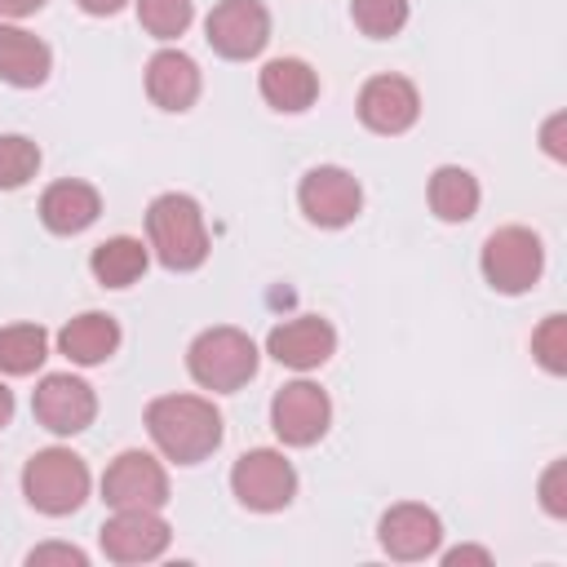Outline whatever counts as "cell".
<instances>
[{"mask_svg": "<svg viewBox=\"0 0 567 567\" xmlns=\"http://www.w3.org/2000/svg\"><path fill=\"white\" fill-rule=\"evenodd\" d=\"M350 18H354V27L363 35L390 40L408 22V0H350Z\"/></svg>", "mask_w": 567, "mask_h": 567, "instance_id": "cell-24", "label": "cell"}, {"mask_svg": "<svg viewBox=\"0 0 567 567\" xmlns=\"http://www.w3.org/2000/svg\"><path fill=\"white\" fill-rule=\"evenodd\" d=\"M266 350H270V359H279L284 368L310 372V368H319V363L332 359V350H337V332H332L328 319H319V315H301V319H288V323L270 328Z\"/></svg>", "mask_w": 567, "mask_h": 567, "instance_id": "cell-14", "label": "cell"}, {"mask_svg": "<svg viewBox=\"0 0 567 567\" xmlns=\"http://www.w3.org/2000/svg\"><path fill=\"white\" fill-rule=\"evenodd\" d=\"M416 115H421V97L416 84L403 75H372L359 93V120L372 133H403L416 124Z\"/></svg>", "mask_w": 567, "mask_h": 567, "instance_id": "cell-13", "label": "cell"}, {"mask_svg": "<svg viewBox=\"0 0 567 567\" xmlns=\"http://www.w3.org/2000/svg\"><path fill=\"white\" fill-rule=\"evenodd\" d=\"M49 44L35 40L31 31L22 27H9L0 22V80L4 84H18V89H35L49 80Z\"/></svg>", "mask_w": 567, "mask_h": 567, "instance_id": "cell-18", "label": "cell"}, {"mask_svg": "<svg viewBox=\"0 0 567 567\" xmlns=\"http://www.w3.org/2000/svg\"><path fill=\"white\" fill-rule=\"evenodd\" d=\"M563 124H567L563 115H554V120L545 124V151H549L554 159H563V155H567V146H563Z\"/></svg>", "mask_w": 567, "mask_h": 567, "instance_id": "cell-31", "label": "cell"}, {"mask_svg": "<svg viewBox=\"0 0 567 567\" xmlns=\"http://www.w3.org/2000/svg\"><path fill=\"white\" fill-rule=\"evenodd\" d=\"M146 235H151V248L155 257L168 266V270H195L204 266L208 257V230H204V213L190 195H159L151 208H146Z\"/></svg>", "mask_w": 567, "mask_h": 567, "instance_id": "cell-2", "label": "cell"}, {"mask_svg": "<svg viewBox=\"0 0 567 567\" xmlns=\"http://www.w3.org/2000/svg\"><path fill=\"white\" fill-rule=\"evenodd\" d=\"M328 421H332V403L315 381H292L270 399V425L292 447H310L315 439H323Z\"/></svg>", "mask_w": 567, "mask_h": 567, "instance_id": "cell-9", "label": "cell"}, {"mask_svg": "<svg viewBox=\"0 0 567 567\" xmlns=\"http://www.w3.org/2000/svg\"><path fill=\"white\" fill-rule=\"evenodd\" d=\"M195 4L190 0H137V22L155 35V40H173L190 27Z\"/></svg>", "mask_w": 567, "mask_h": 567, "instance_id": "cell-26", "label": "cell"}, {"mask_svg": "<svg viewBox=\"0 0 567 567\" xmlns=\"http://www.w3.org/2000/svg\"><path fill=\"white\" fill-rule=\"evenodd\" d=\"M27 563H31V567H40V563H71V567H84V554H80L75 545H40V549L27 554Z\"/></svg>", "mask_w": 567, "mask_h": 567, "instance_id": "cell-29", "label": "cell"}, {"mask_svg": "<svg viewBox=\"0 0 567 567\" xmlns=\"http://www.w3.org/2000/svg\"><path fill=\"white\" fill-rule=\"evenodd\" d=\"M49 354V337L40 323H9L0 328V372L9 377H27L44 363Z\"/></svg>", "mask_w": 567, "mask_h": 567, "instance_id": "cell-23", "label": "cell"}, {"mask_svg": "<svg viewBox=\"0 0 567 567\" xmlns=\"http://www.w3.org/2000/svg\"><path fill=\"white\" fill-rule=\"evenodd\" d=\"M97 213H102V199L89 182H53L40 195V221L53 235H80L97 221Z\"/></svg>", "mask_w": 567, "mask_h": 567, "instance_id": "cell-17", "label": "cell"}, {"mask_svg": "<svg viewBox=\"0 0 567 567\" xmlns=\"http://www.w3.org/2000/svg\"><path fill=\"white\" fill-rule=\"evenodd\" d=\"M146 430H151L155 447L177 465H195V461L213 456L217 443H221V416L199 394H164V399H155L146 408Z\"/></svg>", "mask_w": 567, "mask_h": 567, "instance_id": "cell-1", "label": "cell"}, {"mask_svg": "<svg viewBox=\"0 0 567 567\" xmlns=\"http://www.w3.org/2000/svg\"><path fill=\"white\" fill-rule=\"evenodd\" d=\"M168 523L155 509H115L102 523V554L111 563H151L168 549Z\"/></svg>", "mask_w": 567, "mask_h": 567, "instance_id": "cell-12", "label": "cell"}, {"mask_svg": "<svg viewBox=\"0 0 567 567\" xmlns=\"http://www.w3.org/2000/svg\"><path fill=\"white\" fill-rule=\"evenodd\" d=\"M377 532H381V549H385L390 558H403V563L430 558V554L439 549V540H443V523H439V514L425 509V505H412V501L385 509Z\"/></svg>", "mask_w": 567, "mask_h": 567, "instance_id": "cell-15", "label": "cell"}, {"mask_svg": "<svg viewBox=\"0 0 567 567\" xmlns=\"http://www.w3.org/2000/svg\"><path fill=\"white\" fill-rule=\"evenodd\" d=\"M545 266V248L527 226H501L487 235L483 244V279L496 292H527L540 279Z\"/></svg>", "mask_w": 567, "mask_h": 567, "instance_id": "cell-5", "label": "cell"}, {"mask_svg": "<svg viewBox=\"0 0 567 567\" xmlns=\"http://www.w3.org/2000/svg\"><path fill=\"white\" fill-rule=\"evenodd\" d=\"M540 505H545L554 518L567 514V465H563V461H554V465L545 470V478H540Z\"/></svg>", "mask_w": 567, "mask_h": 567, "instance_id": "cell-28", "label": "cell"}, {"mask_svg": "<svg viewBox=\"0 0 567 567\" xmlns=\"http://www.w3.org/2000/svg\"><path fill=\"white\" fill-rule=\"evenodd\" d=\"M115 346H120V323H115L111 315H102V310H84V315H75V319L58 332V350H62L71 363H84V368L111 359Z\"/></svg>", "mask_w": 567, "mask_h": 567, "instance_id": "cell-19", "label": "cell"}, {"mask_svg": "<svg viewBox=\"0 0 567 567\" xmlns=\"http://www.w3.org/2000/svg\"><path fill=\"white\" fill-rule=\"evenodd\" d=\"M9 416H13V394H9V385L0 381V430L9 425Z\"/></svg>", "mask_w": 567, "mask_h": 567, "instance_id": "cell-34", "label": "cell"}, {"mask_svg": "<svg viewBox=\"0 0 567 567\" xmlns=\"http://www.w3.org/2000/svg\"><path fill=\"white\" fill-rule=\"evenodd\" d=\"M230 487H235L239 505H248V509H257V514H275V509H284V505L292 501V492H297V470H292L279 452L257 447V452H244V456L235 461Z\"/></svg>", "mask_w": 567, "mask_h": 567, "instance_id": "cell-6", "label": "cell"}, {"mask_svg": "<svg viewBox=\"0 0 567 567\" xmlns=\"http://www.w3.org/2000/svg\"><path fill=\"white\" fill-rule=\"evenodd\" d=\"M261 97L275 111H306L319 97V75L301 58H275L261 66Z\"/></svg>", "mask_w": 567, "mask_h": 567, "instance_id": "cell-20", "label": "cell"}, {"mask_svg": "<svg viewBox=\"0 0 567 567\" xmlns=\"http://www.w3.org/2000/svg\"><path fill=\"white\" fill-rule=\"evenodd\" d=\"M89 266H93L97 284H106V288H128V284H137L142 270H146V248H142V239L115 235V239H106V244L93 248V261H89Z\"/></svg>", "mask_w": 567, "mask_h": 567, "instance_id": "cell-22", "label": "cell"}, {"mask_svg": "<svg viewBox=\"0 0 567 567\" xmlns=\"http://www.w3.org/2000/svg\"><path fill=\"white\" fill-rule=\"evenodd\" d=\"M186 363H190V377L204 390L230 394V390H239V385H248L257 377V346L239 328H208V332H199L190 341Z\"/></svg>", "mask_w": 567, "mask_h": 567, "instance_id": "cell-3", "label": "cell"}, {"mask_svg": "<svg viewBox=\"0 0 567 567\" xmlns=\"http://www.w3.org/2000/svg\"><path fill=\"white\" fill-rule=\"evenodd\" d=\"M22 492L40 514H71L89 496V465L66 447H44L22 470Z\"/></svg>", "mask_w": 567, "mask_h": 567, "instance_id": "cell-4", "label": "cell"}, {"mask_svg": "<svg viewBox=\"0 0 567 567\" xmlns=\"http://www.w3.org/2000/svg\"><path fill=\"white\" fill-rule=\"evenodd\" d=\"M40 168V146L22 133H4L0 137V190H18L35 177Z\"/></svg>", "mask_w": 567, "mask_h": 567, "instance_id": "cell-25", "label": "cell"}, {"mask_svg": "<svg viewBox=\"0 0 567 567\" xmlns=\"http://www.w3.org/2000/svg\"><path fill=\"white\" fill-rule=\"evenodd\" d=\"M35 9H44V0H0V18H27Z\"/></svg>", "mask_w": 567, "mask_h": 567, "instance_id": "cell-32", "label": "cell"}, {"mask_svg": "<svg viewBox=\"0 0 567 567\" xmlns=\"http://www.w3.org/2000/svg\"><path fill=\"white\" fill-rule=\"evenodd\" d=\"M102 501L111 509H159L168 501V474L151 452H120L102 474Z\"/></svg>", "mask_w": 567, "mask_h": 567, "instance_id": "cell-7", "label": "cell"}, {"mask_svg": "<svg viewBox=\"0 0 567 567\" xmlns=\"http://www.w3.org/2000/svg\"><path fill=\"white\" fill-rule=\"evenodd\" d=\"M430 208H434L439 221H470L474 208H478V182H474V173H465L456 164H443L430 177Z\"/></svg>", "mask_w": 567, "mask_h": 567, "instance_id": "cell-21", "label": "cell"}, {"mask_svg": "<svg viewBox=\"0 0 567 567\" xmlns=\"http://www.w3.org/2000/svg\"><path fill=\"white\" fill-rule=\"evenodd\" d=\"M532 350L540 359L545 372H567V319L549 315L536 332H532Z\"/></svg>", "mask_w": 567, "mask_h": 567, "instance_id": "cell-27", "label": "cell"}, {"mask_svg": "<svg viewBox=\"0 0 567 567\" xmlns=\"http://www.w3.org/2000/svg\"><path fill=\"white\" fill-rule=\"evenodd\" d=\"M297 199H301V213H306L315 226L337 230V226H350V221L359 217L363 190H359V182H354L346 168L319 164V168H310V173L301 177Z\"/></svg>", "mask_w": 567, "mask_h": 567, "instance_id": "cell-8", "label": "cell"}, {"mask_svg": "<svg viewBox=\"0 0 567 567\" xmlns=\"http://www.w3.org/2000/svg\"><path fill=\"white\" fill-rule=\"evenodd\" d=\"M31 412H35V421H40L44 430H53V434H80V430H89V421H93V412H97V399H93V390H89L80 377L53 372V377H44V381L35 385Z\"/></svg>", "mask_w": 567, "mask_h": 567, "instance_id": "cell-10", "label": "cell"}, {"mask_svg": "<svg viewBox=\"0 0 567 567\" xmlns=\"http://www.w3.org/2000/svg\"><path fill=\"white\" fill-rule=\"evenodd\" d=\"M443 563H447V567H456V563H478V567H487L492 554H487V549H474V545H461V549H447Z\"/></svg>", "mask_w": 567, "mask_h": 567, "instance_id": "cell-30", "label": "cell"}, {"mask_svg": "<svg viewBox=\"0 0 567 567\" xmlns=\"http://www.w3.org/2000/svg\"><path fill=\"white\" fill-rule=\"evenodd\" d=\"M146 93L164 111H186L199 97V66L177 49H159L146 62Z\"/></svg>", "mask_w": 567, "mask_h": 567, "instance_id": "cell-16", "label": "cell"}, {"mask_svg": "<svg viewBox=\"0 0 567 567\" xmlns=\"http://www.w3.org/2000/svg\"><path fill=\"white\" fill-rule=\"evenodd\" d=\"M80 9H84V13H93V18H106V13H120V9H124V0H80Z\"/></svg>", "mask_w": 567, "mask_h": 567, "instance_id": "cell-33", "label": "cell"}, {"mask_svg": "<svg viewBox=\"0 0 567 567\" xmlns=\"http://www.w3.org/2000/svg\"><path fill=\"white\" fill-rule=\"evenodd\" d=\"M208 44L221 53V58H257L270 40V13L257 4V0H221L213 13H208Z\"/></svg>", "mask_w": 567, "mask_h": 567, "instance_id": "cell-11", "label": "cell"}]
</instances>
